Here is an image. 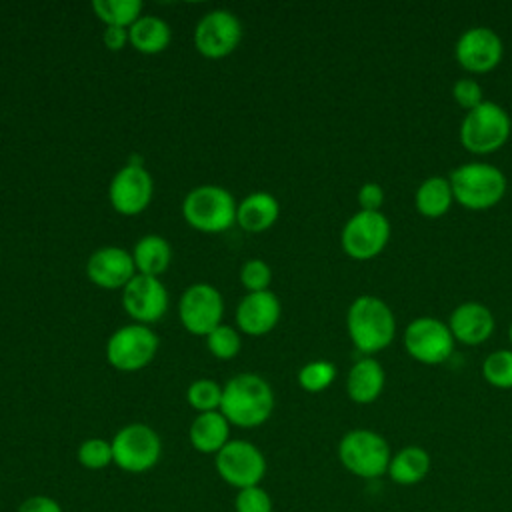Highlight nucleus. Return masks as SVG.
I'll use <instances>...</instances> for the list:
<instances>
[{"mask_svg": "<svg viewBox=\"0 0 512 512\" xmlns=\"http://www.w3.org/2000/svg\"><path fill=\"white\" fill-rule=\"evenodd\" d=\"M336 378V366L328 360H312L298 370V384L306 392H322Z\"/></svg>", "mask_w": 512, "mask_h": 512, "instance_id": "c756f323", "label": "nucleus"}, {"mask_svg": "<svg viewBox=\"0 0 512 512\" xmlns=\"http://www.w3.org/2000/svg\"><path fill=\"white\" fill-rule=\"evenodd\" d=\"M432 468V458L422 446L410 444L392 454L388 464V476L398 486H414L422 482Z\"/></svg>", "mask_w": 512, "mask_h": 512, "instance_id": "4be33fe9", "label": "nucleus"}, {"mask_svg": "<svg viewBox=\"0 0 512 512\" xmlns=\"http://www.w3.org/2000/svg\"><path fill=\"white\" fill-rule=\"evenodd\" d=\"M392 458L390 444L370 428H352L338 442L340 464L358 478L376 480L388 472Z\"/></svg>", "mask_w": 512, "mask_h": 512, "instance_id": "20e7f679", "label": "nucleus"}, {"mask_svg": "<svg viewBox=\"0 0 512 512\" xmlns=\"http://www.w3.org/2000/svg\"><path fill=\"white\" fill-rule=\"evenodd\" d=\"M110 442L114 464L128 474H144L152 470L162 456V440L158 432L142 422L122 426Z\"/></svg>", "mask_w": 512, "mask_h": 512, "instance_id": "0eeeda50", "label": "nucleus"}, {"mask_svg": "<svg viewBox=\"0 0 512 512\" xmlns=\"http://www.w3.org/2000/svg\"><path fill=\"white\" fill-rule=\"evenodd\" d=\"M16 512H64L60 502L52 496H30L20 502Z\"/></svg>", "mask_w": 512, "mask_h": 512, "instance_id": "e433bc0d", "label": "nucleus"}, {"mask_svg": "<svg viewBox=\"0 0 512 512\" xmlns=\"http://www.w3.org/2000/svg\"><path fill=\"white\" fill-rule=\"evenodd\" d=\"M390 240V222L384 212L358 210L342 228V248L352 260L376 258Z\"/></svg>", "mask_w": 512, "mask_h": 512, "instance_id": "9b49d317", "label": "nucleus"}, {"mask_svg": "<svg viewBox=\"0 0 512 512\" xmlns=\"http://www.w3.org/2000/svg\"><path fill=\"white\" fill-rule=\"evenodd\" d=\"M194 450L202 454H218L230 442V422L220 410L198 414L188 430Z\"/></svg>", "mask_w": 512, "mask_h": 512, "instance_id": "412c9836", "label": "nucleus"}, {"mask_svg": "<svg viewBox=\"0 0 512 512\" xmlns=\"http://www.w3.org/2000/svg\"><path fill=\"white\" fill-rule=\"evenodd\" d=\"M384 188L378 184V182H366L360 186L358 190V204H360V210H366V212H382L380 208L384 206Z\"/></svg>", "mask_w": 512, "mask_h": 512, "instance_id": "c9c22d12", "label": "nucleus"}, {"mask_svg": "<svg viewBox=\"0 0 512 512\" xmlns=\"http://www.w3.org/2000/svg\"><path fill=\"white\" fill-rule=\"evenodd\" d=\"M346 328L354 348L364 356H372L392 344L396 318L382 298L364 294L348 306Z\"/></svg>", "mask_w": 512, "mask_h": 512, "instance_id": "f03ea898", "label": "nucleus"}, {"mask_svg": "<svg viewBox=\"0 0 512 512\" xmlns=\"http://www.w3.org/2000/svg\"><path fill=\"white\" fill-rule=\"evenodd\" d=\"M132 258L138 274L158 278L170 266L172 248L166 238L158 234H146L136 242Z\"/></svg>", "mask_w": 512, "mask_h": 512, "instance_id": "393cba45", "label": "nucleus"}, {"mask_svg": "<svg viewBox=\"0 0 512 512\" xmlns=\"http://www.w3.org/2000/svg\"><path fill=\"white\" fill-rule=\"evenodd\" d=\"M214 466L218 476L236 490L260 486L266 476V458L262 450L248 440H230L216 454Z\"/></svg>", "mask_w": 512, "mask_h": 512, "instance_id": "1a4fd4ad", "label": "nucleus"}, {"mask_svg": "<svg viewBox=\"0 0 512 512\" xmlns=\"http://www.w3.org/2000/svg\"><path fill=\"white\" fill-rule=\"evenodd\" d=\"M178 314L182 326L196 336H208L214 328L220 326L224 316V300L222 294L206 282L192 284L184 290Z\"/></svg>", "mask_w": 512, "mask_h": 512, "instance_id": "f8f14e48", "label": "nucleus"}, {"mask_svg": "<svg viewBox=\"0 0 512 512\" xmlns=\"http://www.w3.org/2000/svg\"><path fill=\"white\" fill-rule=\"evenodd\" d=\"M236 208L238 204L234 196L226 188L214 184L192 188L182 202L184 220L194 230L206 234L228 230L236 222Z\"/></svg>", "mask_w": 512, "mask_h": 512, "instance_id": "423d86ee", "label": "nucleus"}, {"mask_svg": "<svg viewBox=\"0 0 512 512\" xmlns=\"http://www.w3.org/2000/svg\"><path fill=\"white\" fill-rule=\"evenodd\" d=\"M454 336L448 322L434 316H418L404 328V348L420 364H442L454 352Z\"/></svg>", "mask_w": 512, "mask_h": 512, "instance_id": "6e6552de", "label": "nucleus"}, {"mask_svg": "<svg viewBox=\"0 0 512 512\" xmlns=\"http://www.w3.org/2000/svg\"><path fill=\"white\" fill-rule=\"evenodd\" d=\"M92 8L106 26L130 28L142 12L140 0H94Z\"/></svg>", "mask_w": 512, "mask_h": 512, "instance_id": "bb28decb", "label": "nucleus"}, {"mask_svg": "<svg viewBox=\"0 0 512 512\" xmlns=\"http://www.w3.org/2000/svg\"><path fill=\"white\" fill-rule=\"evenodd\" d=\"M76 458L88 470H102V468L114 464L112 442L104 440V438H88L78 446Z\"/></svg>", "mask_w": 512, "mask_h": 512, "instance_id": "7c9ffc66", "label": "nucleus"}, {"mask_svg": "<svg viewBox=\"0 0 512 512\" xmlns=\"http://www.w3.org/2000/svg\"><path fill=\"white\" fill-rule=\"evenodd\" d=\"M272 496L262 486L242 488L234 496V512H272Z\"/></svg>", "mask_w": 512, "mask_h": 512, "instance_id": "72a5a7b5", "label": "nucleus"}, {"mask_svg": "<svg viewBox=\"0 0 512 512\" xmlns=\"http://www.w3.org/2000/svg\"><path fill=\"white\" fill-rule=\"evenodd\" d=\"M452 96H454L456 104H458L460 108H464L466 112L484 102V90H482V86H480L474 78H470V76L458 78V80L454 82V86H452Z\"/></svg>", "mask_w": 512, "mask_h": 512, "instance_id": "f704fd0d", "label": "nucleus"}, {"mask_svg": "<svg viewBox=\"0 0 512 512\" xmlns=\"http://www.w3.org/2000/svg\"><path fill=\"white\" fill-rule=\"evenodd\" d=\"M154 194L150 172L140 162L120 168L108 188L112 208L122 216H136L148 208Z\"/></svg>", "mask_w": 512, "mask_h": 512, "instance_id": "4468645a", "label": "nucleus"}, {"mask_svg": "<svg viewBox=\"0 0 512 512\" xmlns=\"http://www.w3.org/2000/svg\"><path fill=\"white\" fill-rule=\"evenodd\" d=\"M484 380L500 390H512V350L490 352L482 362Z\"/></svg>", "mask_w": 512, "mask_h": 512, "instance_id": "cd10ccee", "label": "nucleus"}, {"mask_svg": "<svg viewBox=\"0 0 512 512\" xmlns=\"http://www.w3.org/2000/svg\"><path fill=\"white\" fill-rule=\"evenodd\" d=\"M512 132L508 112L490 100L468 110L460 122V144L472 154H492L500 150Z\"/></svg>", "mask_w": 512, "mask_h": 512, "instance_id": "39448f33", "label": "nucleus"}, {"mask_svg": "<svg viewBox=\"0 0 512 512\" xmlns=\"http://www.w3.org/2000/svg\"><path fill=\"white\" fill-rule=\"evenodd\" d=\"M494 314L492 310L482 302H462L458 304L450 318L448 328L456 342L466 346H478L486 342L494 332Z\"/></svg>", "mask_w": 512, "mask_h": 512, "instance_id": "a211bd4d", "label": "nucleus"}, {"mask_svg": "<svg viewBox=\"0 0 512 512\" xmlns=\"http://www.w3.org/2000/svg\"><path fill=\"white\" fill-rule=\"evenodd\" d=\"M508 340H510V344H512V324H510V328H508Z\"/></svg>", "mask_w": 512, "mask_h": 512, "instance_id": "58836bf2", "label": "nucleus"}, {"mask_svg": "<svg viewBox=\"0 0 512 512\" xmlns=\"http://www.w3.org/2000/svg\"><path fill=\"white\" fill-rule=\"evenodd\" d=\"M454 200L468 210H488L506 194V176L488 162H466L448 174Z\"/></svg>", "mask_w": 512, "mask_h": 512, "instance_id": "7ed1b4c3", "label": "nucleus"}, {"mask_svg": "<svg viewBox=\"0 0 512 512\" xmlns=\"http://www.w3.org/2000/svg\"><path fill=\"white\" fill-rule=\"evenodd\" d=\"M240 282L248 292H262L268 290L270 282H272V270L270 266L260 260V258H252L246 260L240 268Z\"/></svg>", "mask_w": 512, "mask_h": 512, "instance_id": "473e14b6", "label": "nucleus"}, {"mask_svg": "<svg viewBox=\"0 0 512 512\" xmlns=\"http://www.w3.org/2000/svg\"><path fill=\"white\" fill-rule=\"evenodd\" d=\"M504 54L502 38L488 26L466 28L454 46V58L470 74H486L494 70Z\"/></svg>", "mask_w": 512, "mask_h": 512, "instance_id": "ddd939ff", "label": "nucleus"}, {"mask_svg": "<svg viewBox=\"0 0 512 512\" xmlns=\"http://www.w3.org/2000/svg\"><path fill=\"white\" fill-rule=\"evenodd\" d=\"M274 410V392L258 374H236L222 386L220 412L238 428L264 424Z\"/></svg>", "mask_w": 512, "mask_h": 512, "instance_id": "f257e3e1", "label": "nucleus"}, {"mask_svg": "<svg viewBox=\"0 0 512 512\" xmlns=\"http://www.w3.org/2000/svg\"><path fill=\"white\" fill-rule=\"evenodd\" d=\"M206 346L212 356L220 360H230L240 352V336L232 326L220 324L206 336Z\"/></svg>", "mask_w": 512, "mask_h": 512, "instance_id": "2f4dec72", "label": "nucleus"}, {"mask_svg": "<svg viewBox=\"0 0 512 512\" xmlns=\"http://www.w3.org/2000/svg\"><path fill=\"white\" fill-rule=\"evenodd\" d=\"M130 44L142 54H158L170 44V26L158 16H140L128 28Z\"/></svg>", "mask_w": 512, "mask_h": 512, "instance_id": "a878e982", "label": "nucleus"}, {"mask_svg": "<svg viewBox=\"0 0 512 512\" xmlns=\"http://www.w3.org/2000/svg\"><path fill=\"white\" fill-rule=\"evenodd\" d=\"M186 400L188 404L198 412H214L220 410V402H222V386H218L214 380L210 378H200L194 380L188 390H186Z\"/></svg>", "mask_w": 512, "mask_h": 512, "instance_id": "c85d7f7f", "label": "nucleus"}, {"mask_svg": "<svg viewBox=\"0 0 512 512\" xmlns=\"http://www.w3.org/2000/svg\"><path fill=\"white\" fill-rule=\"evenodd\" d=\"M454 202L452 186L446 176H428L420 182V186L414 192V204L416 210L424 218H440L444 216Z\"/></svg>", "mask_w": 512, "mask_h": 512, "instance_id": "b1692460", "label": "nucleus"}, {"mask_svg": "<svg viewBox=\"0 0 512 512\" xmlns=\"http://www.w3.org/2000/svg\"><path fill=\"white\" fill-rule=\"evenodd\" d=\"M242 38L240 20L228 10H212L200 18L194 30V46L206 58H224L236 50Z\"/></svg>", "mask_w": 512, "mask_h": 512, "instance_id": "2eb2a0df", "label": "nucleus"}, {"mask_svg": "<svg viewBox=\"0 0 512 512\" xmlns=\"http://www.w3.org/2000/svg\"><path fill=\"white\" fill-rule=\"evenodd\" d=\"M158 350V336L146 324H128L118 328L106 342L108 362L122 372L142 370L152 362Z\"/></svg>", "mask_w": 512, "mask_h": 512, "instance_id": "9d476101", "label": "nucleus"}, {"mask_svg": "<svg viewBox=\"0 0 512 512\" xmlns=\"http://www.w3.org/2000/svg\"><path fill=\"white\" fill-rule=\"evenodd\" d=\"M280 312L282 306L274 292H248L236 308V322L244 334L262 336L278 324Z\"/></svg>", "mask_w": 512, "mask_h": 512, "instance_id": "6ab92c4d", "label": "nucleus"}, {"mask_svg": "<svg viewBox=\"0 0 512 512\" xmlns=\"http://www.w3.org/2000/svg\"><path fill=\"white\" fill-rule=\"evenodd\" d=\"M280 216L278 200L268 192H252L236 208V222L248 232L268 230Z\"/></svg>", "mask_w": 512, "mask_h": 512, "instance_id": "5701e85b", "label": "nucleus"}, {"mask_svg": "<svg viewBox=\"0 0 512 512\" xmlns=\"http://www.w3.org/2000/svg\"><path fill=\"white\" fill-rule=\"evenodd\" d=\"M128 42H130V38H128V30L126 28L106 26V30H104V44H106L108 50H112V52L122 50Z\"/></svg>", "mask_w": 512, "mask_h": 512, "instance_id": "4c0bfd02", "label": "nucleus"}, {"mask_svg": "<svg viewBox=\"0 0 512 512\" xmlns=\"http://www.w3.org/2000/svg\"><path fill=\"white\" fill-rule=\"evenodd\" d=\"M122 304L130 318L148 326L164 316L168 308V292L158 278L136 274L122 288Z\"/></svg>", "mask_w": 512, "mask_h": 512, "instance_id": "dca6fc26", "label": "nucleus"}, {"mask_svg": "<svg viewBox=\"0 0 512 512\" xmlns=\"http://www.w3.org/2000/svg\"><path fill=\"white\" fill-rule=\"evenodd\" d=\"M386 384L382 364L372 356H362L352 364L346 376V394L356 404H372L378 400Z\"/></svg>", "mask_w": 512, "mask_h": 512, "instance_id": "aec40b11", "label": "nucleus"}, {"mask_svg": "<svg viewBox=\"0 0 512 512\" xmlns=\"http://www.w3.org/2000/svg\"><path fill=\"white\" fill-rule=\"evenodd\" d=\"M86 274L92 284L116 290L124 288L136 276V264L130 252L118 246H104L92 252L86 262Z\"/></svg>", "mask_w": 512, "mask_h": 512, "instance_id": "f3484780", "label": "nucleus"}]
</instances>
